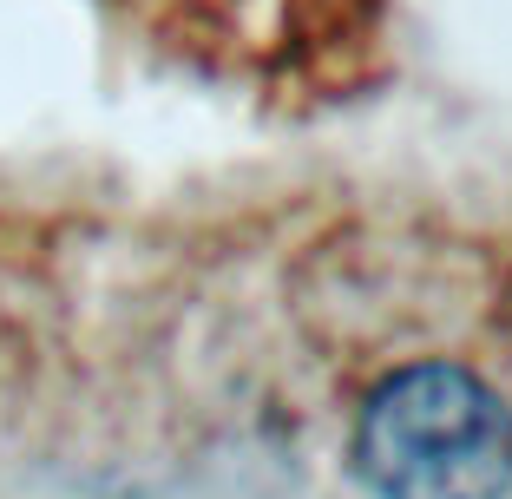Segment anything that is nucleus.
<instances>
[{"label":"nucleus","mask_w":512,"mask_h":499,"mask_svg":"<svg viewBox=\"0 0 512 499\" xmlns=\"http://www.w3.org/2000/svg\"><path fill=\"white\" fill-rule=\"evenodd\" d=\"M348 473L368 499H512V408L480 368L421 355L368 388Z\"/></svg>","instance_id":"obj_1"}]
</instances>
